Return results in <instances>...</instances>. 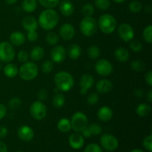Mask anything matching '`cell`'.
<instances>
[{
    "mask_svg": "<svg viewBox=\"0 0 152 152\" xmlns=\"http://www.w3.org/2000/svg\"><path fill=\"white\" fill-rule=\"evenodd\" d=\"M143 146L145 149L148 151L151 152L152 151V135H148L144 139L143 142Z\"/></svg>",
    "mask_w": 152,
    "mask_h": 152,
    "instance_id": "f6af8a7d",
    "label": "cell"
},
{
    "mask_svg": "<svg viewBox=\"0 0 152 152\" xmlns=\"http://www.w3.org/2000/svg\"><path fill=\"white\" fill-rule=\"evenodd\" d=\"M117 31L121 39L126 42H130L134 37V31L133 28L127 23L120 24L117 28Z\"/></svg>",
    "mask_w": 152,
    "mask_h": 152,
    "instance_id": "8fae6325",
    "label": "cell"
},
{
    "mask_svg": "<svg viewBox=\"0 0 152 152\" xmlns=\"http://www.w3.org/2000/svg\"><path fill=\"white\" fill-rule=\"evenodd\" d=\"M145 81L148 86H152V72L151 71H148L145 75Z\"/></svg>",
    "mask_w": 152,
    "mask_h": 152,
    "instance_id": "c3c4849f",
    "label": "cell"
},
{
    "mask_svg": "<svg viewBox=\"0 0 152 152\" xmlns=\"http://www.w3.org/2000/svg\"><path fill=\"white\" fill-rule=\"evenodd\" d=\"M151 108L148 104L141 103L136 108V113L139 117H145L151 113Z\"/></svg>",
    "mask_w": 152,
    "mask_h": 152,
    "instance_id": "484cf974",
    "label": "cell"
},
{
    "mask_svg": "<svg viewBox=\"0 0 152 152\" xmlns=\"http://www.w3.org/2000/svg\"><path fill=\"white\" fill-rule=\"evenodd\" d=\"M114 57L120 62H126L130 58V53L129 50L124 48H118L114 51Z\"/></svg>",
    "mask_w": 152,
    "mask_h": 152,
    "instance_id": "7402d4cb",
    "label": "cell"
},
{
    "mask_svg": "<svg viewBox=\"0 0 152 152\" xmlns=\"http://www.w3.org/2000/svg\"><path fill=\"white\" fill-rule=\"evenodd\" d=\"M4 74L8 78H14L18 74V69L17 66L14 64H12L9 62L8 64L4 67Z\"/></svg>",
    "mask_w": 152,
    "mask_h": 152,
    "instance_id": "d4e9b609",
    "label": "cell"
},
{
    "mask_svg": "<svg viewBox=\"0 0 152 152\" xmlns=\"http://www.w3.org/2000/svg\"><path fill=\"white\" fill-rule=\"evenodd\" d=\"M100 144L107 151H114L118 148L119 142L116 137L111 134H105L100 138Z\"/></svg>",
    "mask_w": 152,
    "mask_h": 152,
    "instance_id": "30bf717a",
    "label": "cell"
},
{
    "mask_svg": "<svg viewBox=\"0 0 152 152\" xmlns=\"http://www.w3.org/2000/svg\"><path fill=\"white\" fill-rule=\"evenodd\" d=\"M0 152H7V147L2 141H0Z\"/></svg>",
    "mask_w": 152,
    "mask_h": 152,
    "instance_id": "db71d44e",
    "label": "cell"
},
{
    "mask_svg": "<svg viewBox=\"0 0 152 152\" xmlns=\"http://www.w3.org/2000/svg\"><path fill=\"white\" fill-rule=\"evenodd\" d=\"M17 59L19 62L25 63V62H28V59H29V54L26 50H22L18 53L17 54Z\"/></svg>",
    "mask_w": 152,
    "mask_h": 152,
    "instance_id": "7bdbcfd3",
    "label": "cell"
},
{
    "mask_svg": "<svg viewBox=\"0 0 152 152\" xmlns=\"http://www.w3.org/2000/svg\"><path fill=\"white\" fill-rule=\"evenodd\" d=\"M107 152H112V151H107Z\"/></svg>",
    "mask_w": 152,
    "mask_h": 152,
    "instance_id": "be15d7a7",
    "label": "cell"
},
{
    "mask_svg": "<svg viewBox=\"0 0 152 152\" xmlns=\"http://www.w3.org/2000/svg\"><path fill=\"white\" fill-rule=\"evenodd\" d=\"M45 56V50L42 47L39 46H36V47L33 48L31 49V52H30V58L32 59L33 61H40L41 59H43Z\"/></svg>",
    "mask_w": 152,
    "mask_h": 152,
    "instance_id": "cb8c5ba5",
    "label": "cell"
},
{
    "mask_svg": "<svg viewBox=\"0 0 152 152\" xmlns=\"http://www.w3.org/2000/svg\"><path fill=\"white\" fill-rule=\"evenodd\" d=\"M61 13L65 16H70L74 11V6L69 0H63L59 4Z\"/></svg>",
    "mask_w": 152,
    "mask_h": 152,
    "instance_id": "ffe728a7",
    "label": "cell"
},
{
    "mask_svg": "<svg viewBox=\"0 0 152 152\" xmlns=\"http://www.w3.org/2000/svg\"><path fill=\"white\" fill-rule=\"evenodd\" d=\"M59 16L56 11L52 8H47L40 13L38 19L39 26L45 31H50L57 25Z\"/></svg>",
    "mask_w": 152,
    "mask_h": 152,
    "instance_id": "6da1fadb",
    "label": "cell"
},
{
    "mask_svg": "<svg viewBox=\"0 0 152 152\" xmlns=\"http://www.w3.org/2000/svg\"><path fill=\"white\" fill-rule=\"evenodd\" d=\"M151 7H150V6H148V7H147L146 8H145V11L148 12V13H150V12H151Z\"/></svg>",
    "mask_w": 152,
    "mask_h": 152,
    "instance_id": "680465c9",
    "label": "cell"
},
{
    "mask_svg": "<svg viewBox=\"0 0 152 152\" xmlns=\"http://www.w3.org/2000/svg\"><path fill=\"white\" fill-rule=\"evenodd\" d=\"M37 65L33 62H26L19 68L18 71L19 77L25 81H31L38 75Z\"/></svg>",
    "mask_w": 152,
    "mask_h": 152,
    "instance_id": "277c9868",
    "label": "cell"
},
{
    "mask_svg": "<svg viewBox=\"0 0 152 152\" xmlns=\"http://www.w3.org/2000/svg\"><path fill=\"white\" fill-rule=\"evenodd\" d=\"M8 134V130L4 126H0V139H4L7 137Z\"/></svg>",
    "mask_w": 152,
    "mask_h": 152,
    "instance_id": "681fc988",
    "label": "cell"
},
{
    "mask_svg": "<svg viewBox=\"0 0 152 152\" xmlns=\"http://www.w3.org/2000/svg\"><path fill=\"white\" fill-rule=\"evenodd\" d=\"M131 152H143L142 151V150H140V149H138V148H136V149H134V150H132V151Z\"/></svg>",
    "mask_w": 152,
    "mask_h": 152,
    "instance_id": "91938a15",
    "label": "cell"
},
{
    "mask_svg": "<svg viewBox=\"0 0 152 152\" xmlns=\"http://www.w3.org/2000/svg\"><path fill=\"white\" fill-rule=\"evenodd\" d=\"M68 142H69V145H71V148L77 150L80 149L83 146L85 140L83 135L80 134L78 133H74L70 136Z\"/></svg>",
    "mask_w": 152,
    "mask_h": 152,
    "instance_id": "e0dca14e",
    "label": "cell"
},
{
    "mask_svg": "<svg viewBox=\"0 0 152 152\" xmlns=\"http://www.w3.org/2000/svg\"><path fill=\"white\" fill-rule=\"evenodd\" d=\"M15 54V49L11 43L8 42H2L0 43V61L9 63L13 60Z\"/></svg>",
    "mask_w": 152,
    "mask_h": 152,
    "instance_id": "52a82bcc",
    "label": "cell"
},
{
    "mask_svg": "<svg viewBox=\"0 0 152 152\" xmlns=\"http://www.w3.org/2000/svg\"><path fill=\"white\" fill-rule=\"evenodd\" d=\"M82 13L85 16H91L94 13V7L91 3H86L82 8Z\"/></svg>",
    "mask_w": 152,
    "mask_h": 152,
    "instance_id": "d590c367",
    "label": "cell"
},
{
    "mask_svg": "<svg viewBox=\"0 0 152 152\" xmlns=\"http://www.w3.org/2000/svg\"><path fill=\"white\" fill-rule=\"evenodd\" d=\"M61 38L65 41H68L74 38L75 35V29L74 26L69 23H65L61 26L59 31Z\"/></svg>",
    "mask_w": 152,
    "mask_h": 152,
    "instance_id": "5bb4252c",
    "label": "cell"
},
{
    "mask_svg": "<svg viewBox=\"0 0 152 152\" xmlns=\"http://www.w3.org/2000/svg\"><path fill=\"white\" fill-rule=\"evenodd\" d=\"M131 68L134 71L142 72V71H143L145 70V65L142 61L134 60L131 63Z\"/></svg>",
    "mask_w": 152,
    "mask_h": 152,
    "instance_id": "d6a6232c",
    "label": "cell"
},
{
    "mask_svg": "<svg viewBox=\"0 0 152 152\" xmlns=\"http://www.w3.org/2000/svg\"><path fill=\"white\" fill-rule=\"evenodd\" d=\"M131 42L129 46H130V48L132 49V50H133L135 53H139L141 50H142V44L138 40H131Z\"/></svg>",
    "mask_w": 152,
    "mask_h": 152,
    "instance_id": "8d00e7d4",
    "label": "cell"
},
{
    "mask_svg": "<svg viewBox=\"0 0 152 152\" xmlns=\"http://www.w3.org/2000/svg\"><path fill=\"white\" fill-rule=\"evenodd\" d=\"M22 7L26 13H32L37 7V0H24Z\"/></svg>",
    "mask_w": 152,
    "mask_h": 152,
    "instance_id": "83f0119b",
    "label": "cell"
},
{
    "mask_svg": "<svg viewBox=\"0 0 152 152\" xmlns=\"http://www.w3.org/2000/svg\"><path fill=\"white\" fill-rule=\"evenodd\" d=\"M18 136L19 139L25 142H29L32 140L34 137V130L28 126H22L18 129Z\"/></svg>",
    "mask_w": 152,
    "mask_h": 152,
    "instance_id": "9a60e30c",
    "label": "cell"
},
{
    "mask_svg": "<svg viewBox=\"0 0 152 152\" xmlns=\"http://www.w3.org/2000/svg\"><path fill=\"white\" fill-rule=\"evenodd\" d=\"M7 114V108L2 103H0V120H2Z\"/></svg>",
    "mask_w": 152,
    "mask_h": 152,
    "instance_id": "f907efd6",
    "label": "cell"
},
{
    "mask_svg": "<svg viewBox=\"0 0 152 152\" xmlns=\"http://www.w3.org/2000/svg\"><path fill=\"white\" fill-rule=\"evenodd\" d=\"M88 55L91 59H96L100 55V49L96 45H91L88 49Z\"/></svg>",
    "mask_w": 152,
    "mask_h": 152,
    "instance_id": "4dcf8cb0",
    "label": "cell"
},
{
    "mask_svg": "<svg viewBox=\"0 0 152 152\" xmlns=\"http://www.w3.org/2000/svg\"><path fill=\"white\" fill-rule=\"evenodd\" d=\"M95 71L102 77H108L112 74L114 67L111 62L105 59H100L95 64Z\"/></svg>",
    "mask_w": 152,
    "mask_h": 152,
    "instance_id": "9c48e42d",
    "label": "cell"
},
{
    "mask_svg": "<svg viewBox=\"0 0 152 152\" xmlns=\"http://www.w3.org/2000/svg\"><path fill=\"white\" fill-rule=\"evenodd\" d=\"M39 4L46 8H53L59 4V0H38Z\"/></svg>",
    "mask_w": 152,
    "mask_h": 152,
    "instance_id": "e575fe53",
    "label": "cell"
},
{
    "mask_svg": "<svg viewBox=\"0 0 152 152\" xmlns=\"http://www.w3.org/2000/svg\"><path fill=\"white\" fill-rule=\"evenodd\" d=\"M67 51V54L69 56V58L72 60H76L80 58V55H81V48L80 45L77 44H72L68 47V50Z\"/></svg>",
    "mask_w": 152,
    "mask_h": 152,
    "instance_id": "603a6c76",
    "label": "cell"
},
{
    "mask_svg": "<svg viewBox=\"0 0 152 152\" xmlns=\"http://www.w3.org/2000/svg\"><path fill=\"white\" fill-rule=\"evenodd\" d=\"M65 102V97L63 94L62 93H56L55 96H53L52 103L54 108H61L63 107Z\"/></svg>",
    "mask_w": 152,
    "mask_h": 152,
    "instance_id": "f1b7e54d",
    "label": "cell"
},
{
    "mask_svg": "<svg viewBox=\"0 0 152 152\" xmlns=\"http://www.w3.org/2000/svg\"><path fill=\"white\" fill-rule=\"evenodd\" d=\"M143 90L141 88H137L135 89L134 91V94L137 96V97H142L143 96Z\"/></svg>",
    "mask_w": 152,
    "mask_h": 152,
    "instance_id": "f5cc1de1",
    "label": "cell"
},
{
    "mask_svg": "<svg viewBox=\"0 0 152 152\" xmlns=\"http://www.w3.org/2000/svg\"><path fill=\"white\" fill-rule=\"evenodd\" d=\"M26 37L23 33L20 31L13 32L10 36V42L13 45L20 46L25 42Z\"/></svg>",
    "mask_w": 152,
    "mask_h": 152,
    "instance_id": "d6986e66",
    "label": "cell"
},
{
    "mask_svg": "<svg viewBox=\"0 0 152 152\" xmlns=\"http://www.w3.org/2000/svg\"><path fill=\"white\" fill-rule=\"evenodd\" d=\"M38 25V21L33 16H26L22 20V26L27 31H37Z\"/></svg>",
    "mask_w": 152,
    "mask_h": 152,
    "instance_id": "44dd1931",
    "label": "cell"
},
{
    "mask_svg": "<svg viewBox=\"0 0 152 152\" xmlns=\"http://www.w3.org/2000/svg\"><path fill=\"white\" fill-rule=\"evenodd\" d=\"M1 68H2V64H1V62H0V70H1Z\"/></svg>",
    "mask_w": 152,
    "mask_h": 152,
    "instance_id": "94428289",
    "label": "cell"
},
{
    "mask_svg": "<svg viewBox=\"0 0 152 152\" xmlns=\"http://www.w3.org/2000/svg\"><path fill=\"white\" fill-rule=\"evenodd\" d=\"M70 121H71V129L77 133L82 132L88 126V119L87 116L84 113L80 111L74 113Z\"/></svg>",
    "mask_w": 152,
    "mask_h": 152,
    "instance_id": "8992f818",
    "label": "cell"
},
{
    "mask_svg": "<svg viewBox=\"0 0 152 152\" xmlns=\"http://www.w3.org/2000/svg\"><path fill=\"white\" fill-rule=\"evenodd\" d=\"M142 37L148 44L152 43V25H149L144 28L142 31Z\"/></svg>",
    "mask_w": 152,
    "mask_h": 152,
    "instance_id": "1f68e13d",
    "label": "cell"
},
{
    "mask_svg": "<svg viewBox=\"0 0 152 152\" xmlns=\"http://www.w3.org/2000/svg\"><path fill=\"white\" fill-rule=\"evenodd\" d=\"M88 128L90 129L92 134L94 135H99L102 134V128L101 127L100 125H99L96 123H94L91 124L88 126Z\"/></svg>",
    "mask_w": 152,
    "mask_h": 152,
    "instance_id": "60d3db41",
    "label": "cell"
},
{
    "mask_svg": "<svg viewBox=\"0 0 152 152\" xmlns=\"http://www.w3.org/2000/svg\"><path fill=\"white\" fill-rule=\"evenodd\" d=\"M98 101H99V95H98L97 93L93 92V93H91L88 96L87 102L88 105H96V104L98 102Z\"/></svg>",
    "mask_w": 152,
    "mask_h": 152,
    "instance_id": "b9f144b4",
    "label": "cell"
},
{
    "mask_svg": "<svg viewBox=\"0 0 152 152\" xmlns=\"http://www.w3.org/2000/svg\"><path fill=\"white\" fill-rule=\"evenodd\" d=\"M57 129L63 133H67L71 129V121L67 118H62L58 121Z\"/></svg>",
    "mask_w": 152,
    "mask_h": 152,
    "instance_id": "4316f807",
    "label": "cell"
},
{
    "mask_svg": "<svg viewBox=\"0 0 152 152\" xmlns=\"http://www.w3.org/2000/svg\"><path fill=\"white\" fill-rule=\"evenodd\" d=\"M66 49L62 45H56L52 49L50 52V58L53 62L55 63H62L66 58Z\"/></svg>",
    "mask_w": 152,
    "mask_h": 152,
    "instance_id": "7c38bea8",
    "label": "cell"
},
{
    "mask_svg": "<svg viewBox=\"0 0 152 152\" xmlns=\"http://www.w3.org/2000/svg\"><path fill=\"white\" fill-rule=\"evenodd\" d=\"M96 89L98 94H106L112 91L113 83L107 79H102L99 80L96 85Z\"/></svg>",
    "mask_w": 152,
    "mask_h": 152,
    "instance_id": "2e32d148",
    "label": "cell"
},
{
    "mask_svg": "<svg viewBox=\"0 0 152 152\" xmlns=\"http://www.w3.org/2000/svg\"><path fill=\"white\" fill-rule=\"evenodd\" d=\"M95 5L101 10H107L111 6L110 0H95Z\"/></svg>",
    "mask_w": 152,
    "mask_h": 152,
    "instance_id": "836d02e7",
    "label": "cell"
},
{
    "mask_svg": "<svg viewBox=\"0 0 152 152\" xmlns=\"http://www.w3.org/2000/svg\"><path fill=\"white\" fill-rule=\"evenodd\" d=\"M4 1H6V2L7 3V4H14L15 2H16L17 0H4Z\"/></svg>",
    "mask_w": 152,
    "mask_h": 152,
    "instance_id": "9f6ffc18",
    "label": "cell"
},
{
    "mask_svg": "<svg viewBox=\"0 0 152 152\" xmlns=\"http://www.w3.org/2000/svg\"><path fill=\"white\" fill-rule=\"evenodd\" d=\"M46 42L50 45H56L59 41V37L57 34L53 31H50L47 34L45 37Z\"/></svg>",
    "mask_w": 152,
    "mask_h": 152,
    "instance_id": "f546056e",
    "label": "cell"
},
{
    "mask_svg": "<svg viewBox=\"0 0 152 152\" xmlns=\"http://www.w3.org/2000/svg\"><path fill=\"white\" fill-rule=\"evenodd\" d=\"M97 22L91 16H85L80 24V29L85 37H90L97 31Z\"/></svg>",
    "mask_w": 152,
    "mask_h": 152,
    "instance_id": "5b68a950",
    "label": "cell"
},
{
    "mask_svg": "<svg viewBox=\"0 0 152 152\" xmlns=\"http://www.w3.org/2000/svg\"><path fill=\"white\" fill-rule=\"evenodd\" d=\"M146 96H147V99H148V102H152V91L151 90H150L148 92Z\"/></svg>",
    "mask_w": 152,
    "mask_h": 152,
    "instance_id": "11a10c76",
    "label": "cell"
},
{
    "mask_svg": "<svg viewBox=\"0 0 152 152\" xmlns=\"http://www.w3.org/2000/svg\"><path fill=\"white\" fill-rule=\"evenodd\" d=\"M142 5L141 4V2L138 1H132V2H130L129 5V8L131 12L132 13H139L141 10H142Z\"/></svg>",
    "mask_w": 152,
    "mask_h": 152,
    "instance_id": "74e56055",
    "label": "cell"
},
{
    "mask_svg": "<svg viewBox=\"0 0 152 152\" xmlns=\"http://www.w3.org/2000/svg\"><path fill=\"white\" fill-rule=\"evenodd\" d=\"M99 30L105 34H110L117 28V22L115 18L111 14L105 13L99 18L97 22Z\"/></svg>",
    "mask_w": 152,
    "mask_h": 152,
    "instance_id": "3957f363",
    "label": "cell"
},
{
    "mask_svg": "<svg viewBox=\"0 0 152 152\" xmlns=\"http://www.w3.org/2000/svg\"><path fill=\"white\" fill-rule=\"evenodd\" d=\"M16 152H23V151H16Z\"/></svg>",
    "mask_w": 152,
    "mask_h": 152,
    "instance_id": "6125c7cd",
    "label": "cell"
},
{
    "mask_svg": "<svg viewBox=\"0 0 152 152\" xmlns=\"http://www.w3.org/2000/svg\"><path fill=\"white\" fill-rule=\"evenodd\" d=\"M22 102L20 98L15 96V97H13L12 99H10L8 102V105L11 109H17L22 105Z\"/></svg>",
    "mask_w": 152,
    "mask_h": 152,
    "instance_id": "ab89813d",
    "label": "cell"
},
{
    "mask_svg": "<svg viewBox=\"0 0 152 152\" xmlns=\"http://www.w3.org/2000/svg\"><path fill=\"white\" fill-rule=\"evenodd\" d=\"M37 96H38L39 100L42 102V101H45L48 99V91L45 89H41V90L39 91Z\"/></svg>",
    "mask_w": 152,
    "mask_h": 152,
    "instance_id": "7dc6e473",
    "label": "cell"
},
{
    "mask_svg": "<svg viewBox=\"0 0 152 152\" xmlns=\"http://www.w3.org/2000/svg\"><path fill=\"white\" fill-rule=\"evenodd\" d=\"M38 33L37 32V31H28V34H27V38L31 42H36L38 39Z\"/></svg>",
    "mask_w": 152,
    "mask_h": 152,
    "instance_id": "bcb514c9",
    "label": "cell"
},
{
    "mask_svg": "<svg viewBox=\"0 0 152 152\" xmlns=\"http://www.w3.org/2000/svg\"><path fill=\"white\" fill-rule=\"evenodd\" d=\"M42 71L45 74H50L53 69V63L52 61L46 60L42 64Z\"/></svg>",
    "mask_w": 152,
    "mask_h": 152,
    "instance_id": "f35d334b",
    "label": "cell"
},
{
    "mask_svg": "<svg viewBox=\"0 0 152 152\" xmlns=\"http://www.w3.org/2000/svg\"><path fill=\"white\" fill-rule=\"evenodd\" d=\"M97 117L102 122H108L112 119L113 111L111 108L108 106H102L98 110Z\"/></svg>",
    "mask_w": 152,
    "mask_h": 152,
    "instance_id": "ac0fdd59",
    "label": "cell"
},
{
    "mask_svg": "<svg viewBox=\"0 0 152 152\" xmlns=\"http://www.w3.org/2000/svg\"><path fill=\"white\" fill-rule=\"evenodd\" d=\"M48 109L42 101H35L30 107V113L31 117L37 120H42L47 115Z\"/></svg>",
    "mask_w": 152,
    "mask_h": 152,
    "instance_id": "ba28073f",
    "label": "cell"
},
{
    "mask_svg": "<svg viewBox=\"0 0 152 152\" xmlns=\"http://www.w3.org/2000/svg\"><path fill=\"white\" fill-rule=\"evenodd\" d=\"M94 83L93 76L89 74H85L81 77L80 80V93L82 95H86L88 91L91 89Z\"/></svg>",
    "mask_w": 152,
    "mask_h": 152,
    "instance_id": "4fadbf2b",
    "label": "cell"
},
{
    "mask_svg": "<svg viewBox=\"0 0 152 152\" xmlns=\"http://www.w3.org/2000/svg\"><path fill=\"white\" fill-rule=\"evenodd\" d=\"M54 83L60 91L67 92L72 89L74 85L73 76L67 71H59L55 74Z\"/></svg>",
    "mask_w": 152,
    "mask_h": 152,
    "instance_id": "7a4b0ae2",
    "label": "cell"
},
{
    "mask_svg": "<svg viewBox=\"0 0 152 152\" xmlns=\"http://www.w3.org/2000/svg\"><path fill=\"white\" fill-rule=\"evenodd\" d=\"M113 1H115V2H117V3H123V2H124L126 0H113Z\"/></svg>",
    "mask_w": 152,
    "mask_h": 152,
    "instance_id": "6f0895ef",
    "label": "cell"
},
{
    "mask_svg": "<svg viewBox=\"0 0 152 152\" xmlns=\"http://www.w3.org/2000/svg\"><path fill=\"white\" fill-rule=\"evenodd\" d=\"M82 133H83V137H87V138L90 137L92 135L90 129L88 128V126L87 127H86V129L82 132Z\"/></svg>",
    "mask_w": 152,
    "mask_h": 152,
    "instance_id": "816d5d0a",
    "label": "cell"
},
{
    "mask_svg": "<svg viewBox=\"0 0 152 152\" xmlns=\"http://www.w3.org/2000/svg\"><path fill=\"white\" fill-rule=\"evenodd\" d=\"M84 152H102V150L98 144L91 143L87 145Z\"/></svg>",
    "mask_w": 152,
    "mask_h": 152,
    "instance_id": "ee69618b",
    "label": "cell"
}]
</instances>
